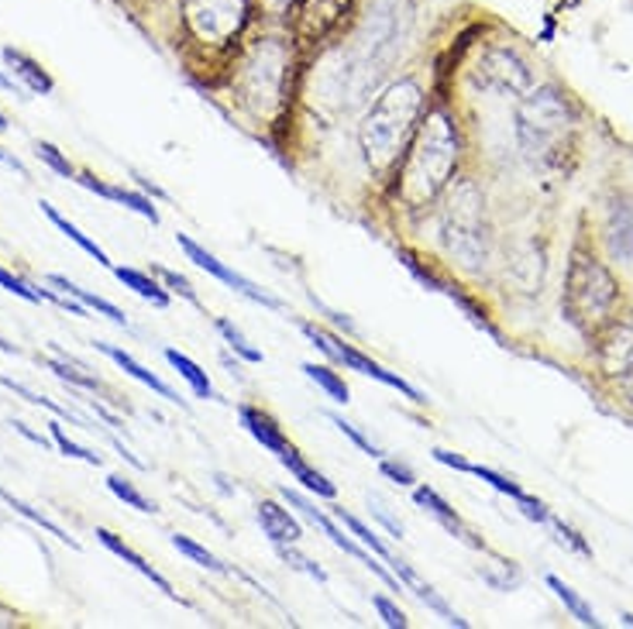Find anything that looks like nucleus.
<instances>
[{
	"label": "nucleus",
	"mask_w": 633,
	"mask_h": 629,
	"mask_svg": "<svg viewBox=\"0 0 633 629\" xmlns=\"http://www.w3.org/2000/svg\"><path fill=\"white\" fill-rule=\"evenodd\" d=\"M617 303V286L609 272L582 251L572 258V272H569V289H564V310H569L572 323L588 328V323H599L609 307Z\"/></svg>",
	"instance_id": "1"
},
{
	"label": "nucleus",
	"mask_w": 633,
	"mask_h": 629,
	"mask_svg": "<svg viewBox=\"0 0 633 629\" xmlns=\"http://www.w3.org/2000/svg\"><path fill=\"white\" fill-rule=\"evenodd\" d=\"M451 138H454V132H451L448 118L434 114L427 121V127H424L417 148H413L417 156L410 159V176L406 180H410V186H417V193H413L410 200H424V197H430V193L445 183V176H448L454 159H458V148H445L441 156H434V151H438L441 145H448Z\"/></svg>",
	"instance_id": "2"
},
{
	"label": "nucleus",
	"mask_w": 633,
	"mask_h": 629,
	"mask_svg": "<svg viewBox=\"0 0 633 629\" xmlns=\"http://www.w3.org/2000/svg\"><path fill=\"white\" fill-rule=\"evenodd\" d=\"M564 127H569V107L555 90H537L520 107V141L527 156H544L564 138Z\"/></svg>",
	"instance_id": "3"
},
{
	"label": "nucleus",
	"mask_w": 633,
	"mask_h": 629,
	"mask_svg": "<svg viewBox=\"0 0 633 629\" xmlns=\"http://www.w3.org/2000/svg\"><path fill=\"white\" fill-rule=\"evenodd\" d=\"M303 334H307L327 358L341 361L344 368H352V372H358V375H368V379H376V382H382V385H389V388H397V393H403V396L413 399V403H424V393H421L417 385H410L406 379L386 372V368H382L379 361L365 358L362 351L352 348V344H344V341H338V337H331V334H324L320 328H314V323H303Z\"/></svg>",
	"instance_id": "4"
},
{
	"label": "nucleus",
	"mask_w": 633,
	"mask_h": 629,
	"mask_svg": "<svg viewBox=\"0 0 633 629\" xmlns=\"http://www.w3.org/2000/svg\"><path fill=\"white\" fill-rule=\"evenodd\" d=\"M282 498H287V503H290V506H293V509H296L300 516H307V519H311V523H314L317 530H324V536H327V540H331V544H334V547H341V551H344L348 557H355V560H362L368 571H376V575H379V578H382V581L389 584V589H392V592H403V584H400V578H397V575H392V571H386V568H382V564H379V560H376L373 554H368V547H358V544H355V540H352V536H348V533H344V530H341V527L334 523V519H331V516H324V513H320V509H317L314 503H307V498H303L300 492H290V489H282Z\"/></svg>",
	"instance_id": "5"
},
{
	"label": "nucleus",
	"mask_w": 633,
	"mask_h": 629,
	"mask_svg": "<svg viewBox=\"0 0 633 629\" xmlns=\"http://www.w3.org/2000/svg\"><path fill=\"white\" fill-rule=\"evenodd\" d=\"M245 8L248 0H186V21L200 38L221 41L238 32Z\"/></svg>",
	"instance_id": "6"
},
{
	"label": "nucleus",
	"mask_w": 633,
	"mask_h": 629,
	"mask_svg": "<svg viewBox=\"0 0 633 629\" xmlns=\"http://www.w3.org/2000/svg\"><path fill=\"white\" fill-rule=\"evenodd\" d=\"M176 245H180V248H183V251L190 255V262H196V266H200L204 272H210L214 279H221V282H228V286H231V289H238V293H242L245 299L258 303V307L279 310V299H276V296H269L266 289H258V286H255V282H252V279H245L242 272H234V269H228V266L221 262V258H217V255H210L207 248H200V245H196L190 234H176Z\"/></svg>",
	"instance_id": "7"
},
{
	"label": "nucleus",
	"mask_w": 633,
	"mask_h": 629,
	"mask_svg": "<svg viewBox=\"0 0 633 629\" xmlns=\"http://www.w3.org/2000/svg\"><path fill=\"white\" fill-rule=\"evenodd\" d=\"M478 70H483V73H478V83H483L486 90L520 94V90H527V86H531V70L523 66V62L513 52H489Z\"/></svg>",
	"instance_id": "8"
},
{
	"label": "nucleus",
	"mask_w": 633,
	"mask_h": 629,
	"mask_svg": "<svg viewBox=\"0 0 633 629\" xmlns=\"http://www.w3.org/2000/svg\"><path fill=\"white\" fill-rule=\"evenodd\" d=\"M258 523H261V533H266L276 547H293L296 540L303 536L300 523L290 516V509H282L279 503H258Z\"/></svg>",
	"instance_id": "9"
},
{
	"label": "nucleus",
	"mask_w": 633,
	"mask_h": 629,
	"mask_svg": "<svg viewBox=\"0 0 633 629\" xmlns=\"http://www.w3.org/2000/svg\"><path fill=\"white\" fill-rule=\"evenodd\" d=\"M389 564H392V571H397V578H400V581H406V584H410V589H413V592H417V599H421V602L427 605V609H434V613H438V616H441L445 622H451V626H462V629L468 626V622H465L462 616H458V613L451 609V605H448V602H445V599H441L438 592H434V589H430V584H424V581H421V575H417V571H413L406 560H400V557H389Z\"/></svg>",
	"instance_id": "10"
},
{
	"label": "nucleus",
	"mask_w": 633,
	"mask_h": 629,
	"mask_svg": "<svg viewBox=\"0 0 633 629\" xmlns=\"http://www.w3.org/2000/svg\"><path fill=\"white\" fill-rule=\"evenodd\" d=\"M413 498H417V503L434 516V519H438V523L448 530V533H454V536H462L465 540V544H472V547H483V540H475L472 533H468V527L462 523V519H458V513L445 503V498L438 495V492H434L430 485H417V489H413Z\"/></svg>",
	"instance_id": "11"
},
{
	"label": "nucleus",
	"mask_w": 633,
	"mask_h": 629,
	"mask_svg": "<svg viewBox=\"0 0 633 629\" xmlns=\"http://www.w3.org/2000/svg\"><path fill=\"white\" fill-rule=\"evenodd\" d=\"M242 414V423H245V430L252 433V437L266 447V451H272V454H282L290 447V441H287V433L279 430V423L269 417V414H261V409H255V406H242L238 409Z\"/></svg>",
	"instance_id": "12"
},
{
	"label": "nucleus",
	"mask_w": 633,
	"mask_h": 629,
	"mask_svg": "<svg viewBox=\"0 0 633 629\" xmlns=\"http://www.w3.org/2000/svg\"><path fill=\"white\" fill-rule=\"evenodd\" d=\"M97 540H100V544H104L107 551H111V554H118L121 560H127V564H131V568H135L138 575H145V578H148L151 584H159V592H166L169 599H176V592H172V584H169V581H166V578H162V575H159L156 568H151V564H148V560H145V557H142L138 551H131V547L124 544V540H118V536H114L111 530H97Z\"/></svg>",
	"instance_id": "13"
},
{
	"label": "nucleus",
	"mask_w": 633,
	"mask_h": 629,
	"mask_svg": "<svg viewBox=\"0 0 633 629\" xmlns=\"http://www.w3.org/2000/svg\"><path fill=\"white\" fill-rule=\"evenodd\" d=\"M97 348L107 355V358H111V361H118L121 368H124V372L131 375V379H138L142 385H148L151 388V393H159L162 399H169V403H183L176 393H172V385H166L156 372H148V368L145 365H138L135 358H131L127 351H121V348H114V344H97Z\"/></svg>",
	"instance_id": "14"
},
{
	"label": "nucleus",
	"mask_w": 633,
	"mask_h": 629,
	"mask_svg": "<svg viewBox=\"0 0 633 629\" xmlns=\"http://www.w3.org/2000/svg\"><path fill=\"white\" fill-rule=\"evenodd\" d=\"M279 461H282V468H290V474H293V479H296L303 489H307V492H314V495H320V498H334V495H338L334 482H327L317 468H311L307 461H303L293 444L279 454Z\"/></svg>",
	"instance_id": "15"
},
{
	"label": "nucleus",
	"mask_w": 633,
	"mask_h": 629,
	"mask_svg": "<svg viewBox=\"0 0 633 629\" xmlns=\"http://www.w3.org/2000/svg\"><path fill=\"white\" fill-rule=\"evenodd\" d=\"M49 282H52V286H59V289H65V293H70V296H76L80 303H83V307L86 310H97V313H104L107 320H111V323H118V328H127V317L114 307V303H107L104 296H94V293H86V289H80L76 286V282H70V279H65V275H49Z\"/></svg>",
	"instance_id": "16"
},
{
	"label": "nucleus",
	"mask_w": 633,
	"mask_h": 629,
	"mask_svg": "<svg viewBox=\"0 0 633 629\" xmlns=\"http://www.w3.org/2000/svg\"><path fill=\"white\" fill-rule=\"evenodd\" d=\"M4 62L8 66L28 83V90H35V94H52V76L38 66L35 59H28L25 52H14V49H4Z\"/></svg>",
	"instance_id": "17"
},
{
	"label": "nucleus",
	"mask_w": 633,
	"mask_h": 629,
	"mask_svg": "<svg viewBox=\"0 0 633 629\" xmlns=\"http://www.w3.org/2000/svg\"><path fill=\"white\" fill-rule=\"evenodd\" d=\"M41 213H46V217H49V221H52V224H56V227H59V231H62L65 237H70V242H73L76 248H83L86 255H94L100 266H107V269H114V262H111V258H107V251H104V248H100L97 242H90V237H86V234H83V231H80L76 224H70V221H65V217H62V213H59V210H56L52 203H41Z\"/></svg>",
	"instance_id": "18"
},
{
	"label": "nucleus",
	"mask_w": 633,
	"mask_h": 629,
	"mask_svg": "<svg viewBox=\"0 0 633 629\" xmlns=\"http://www.w3.org/2000/svg\"><path fill=\"white\" fill-rule=\"evenodd\" d=\"M609 245H613V255L633 258V207L630 203L613 207V217H609Z\"/></svg>",
	"instance_id": "19"
},
{
	"label": "nucleus",
	"mask_w": 633,
	"mask_h": 629,
	"mask_svg": "<svg viewBox=\"0 0 633 629\" xmlns=\"http://www.w3.org/2000/svg\"><path fill=\"white\" fill-rule=\"evenodd\" d=\"M166 361H169L172 368H176V372L190 382V388H193V393L200 396V399H217V393H214V385H210L207 372H204V368L196 365L193 358H186V355L176 351V348H169V351H166Z\"/></svg>",
	"instance_id": "20"
},
{
	"label": "nucleus",
	"mask_w": 633,
	"mask_h": 629,
	"mask_svg": "<svg viewBox=\"0 0 633 629\" xmlns=\"http://www.w3.org/2000/svg\"><path fill=\"white\" fill-rule=\"evenodd\" d=\"M114 275L124 282L127 289H135L142 299H151L156 307H169V293H166L151 275H145V272H138V269H124V266H118Z\"/></svg>",
	"instance_id": "21"
},
{
	"label": "nucleus",
	"mask_w": 633,
	"mask_h": 629,
	"mask_svg": "<svg viewBox=\"0 0 633 629\" xmlns=\"http://www.w3.org/2000/svg\"><path fill=\"white\" fill-rule=\"evenodd\" d=\"M0 498H4V503H8V506H11V509L17 513V516H25V519H32V523H35V527H41V530H46V533H52L56 540H62V544H70V547H80V544H76V540H73L70 533H65L62 527H56V523H52V519H49L46 513H38V509H32L28 503H21V498H17V495H11V492H4V489H0Z\"/></svg>",
	"instance_id": "22"
},
{
	"label": "nucleus",
	"mask_w": 633,
	"mask_h": 629,
	"mask_svg": "<svg viewBox=\"0 0 633 629\" xmlns=\"http://www.w3.org/2000/svg\"><path fill=\"white\" fill-rule=\"evenodd\" d=\"M548 584H551V589H555V595H558V599L564 602V609H569V613H572V616H575V619H579L582 626H593V629L599 626L596 613H593V609H588V605L582 602V595H579V592L572 589V584H564V581H561V578H555V575L548 578Z\"/></svg>",
	"instance_id": "23"
},
{
	"label": "nucleus",
	"mask_w": 633,
	"mask_h": 629,
	"mask_svg": "<svg viewBox=\"0 0 633 629\" xmlns=\"http://www.w3.org/2000/svg\"><path fill=\"white\" fill-rule=\"evenodd\" d=\"M303 372H307V379H314L334 403H348V385H344V379L338 372H331L327 365H303Z\"/></svg>",
	"instance_id": "24"
},
{
	"label": "nucleus",
	"mask_w": 633,
	"mask_h": 629,
	"mask_svg": "<svg viewBox=\"0 0 633 629\" xmlns=\"http://www.w3.org/2000/svg\"><path fill=\"white\" fill-rule=\"evenodd\" d=\"M334 516L341 519V523H344L348 530H352V536H358V544H362V547H368V551L379 554V557H386V560L392 557V554H389V547L379 540V533L368 530V527L362 523V519H355L352 513H344V509H334Z\"/></svg>",
	"instance_id": "25"
},
{
	"label": "nucleus",
	"mask_w": 633,
	"mask_h": 629,
	"mask_svg": "<svg viewBox=\"0 0 633 629\" xmlns=\"http://www.w3.org/2000/svg\"><path fill=\"white\" fill-rule=\"evenodd\" d=\"M172 547H176L180 554H186L193 564H200V568H207V571H217V575H224L228 568H224V564L221 560H217L207 547H200V544H193V540L190 536H183V533H176V536H172Z\"/></svg>",
	"instance_id": "26"
},
{
	"label": "nucleus",
	"mask_w": 633,
	"mask_h": 629,
	"mask_svg": "<svg viewBox=\"0 0 633 629\" xmlns=\"http://www.w3.org/2000/svg\"><path fill=\"white\" fill-rule=\"evenodd\" d=\"M107 489H111L121 503H127L131 509H138V513H156V503H148V498L131 485L127 479H121V474H111V479H107Z\"/></svg>",
	"instance_id": "27"
},
{
	"label": "nucleus",
	"mask_w": 633,
	"mask_h": 629,
	"mask_svg": "<svg viewBox=\"0 0 633 629\" xmlns=\"http://www.w3.org/2000/svg\"><path fill=\"white\" fill-rule=\"evenodd\" d=\"M49 430H52V441L59 444V451L65 454V458H76V461H86V465H104V458L100 454H94V451H86V447H80V444H73L70 441V433H65L59 423H49Z\"/></svg>",
	"instance_id": "28"
},
{
	"label": "nucleus",
	"mask_w": 633,
	"mask_h": 629,
	"mask_svg": "<svg viewBox=\"0 0 633 629\" xmlns=\"http://www.w3.org/2000/svg\"><path fill=\"white\" fill-rule=\"evenodd\" d=\"M217 331H221V334L228 337V344H231V348H234L238 355H242L245 361H252V365H258V361H261V351H258V348H252V344H248V337H245L242 331H238L231 320L217 317Z\"/></svg>",
	"instance_id": "29"
},
{
	"label": "nucleus",
	"mask_w": 633,
	"mask_h": 629,
	"mask_svg": "<svg viewBox=\"0 0 633 629\" xmlns=\"http://www.w3.org/2000/svg\"><path fill=\"white\" fill-rule=\"evenodd\" d=\"M468 474H475V479L489 482L496 492H503V495H510V498H523V495H527V492H523L516 482H510L507 474H499V471H492V468H483V465H468Z\"/></svg>",
	"instance_id": "30"
},
{
	"label": "nucleus",
	"mask_w": 633,
	"mask_h": 629,
	"mask_svg": "<svg viewBox=\"0 0 633 629\" xmlns=\"http://www.w3.org/2000/svg\"><path fill=\"white\" fill-rule=\"evenodd\" d=\"M0 385H4V388H11V393L14 396H21V399H28L32 406H46V409H52V414L56 417H65V420H70V423H80L73 414H70V409H62V406H56L52 399H46V396H38V393H32V388H25V385H21V382H11V379H0Z\"/></svg>",
	"instance_id": "31"
},
{
	"label": "nucleus",
	"mask_w": 633,
	"mask_h": 629,
	"mask_svg": "<svg viewBox=\"0 0 633 629\" xmlns=\"http://www.w3.org/2000/svg\"><path fill=\"white\" fill-rule=\"evenodd\" d=\"M0 286H4L8 293H14V296H21V299H28V303H41V299H46V296H41V289H32L25 279H17L4 266H0Z\"/></svg>",
	"instance_id": "32"
},
{
	"label": "nucleus",
	"mask_w": 633,
	"mask_h": 629,
	"mask_svg": "<svg viewBox=\"0 0 633 629\" xmlns=\"http://www.w3.org/2000/svg\"><path fill=\"white\" fill-rule=\"evenodd\" d=\"M35 151H38V159H41V162H49V165L59 172V176H65V180H73V176H76L73 162H70V159H62L56 145H49V141H38V145H35Z\"/></svg>",
	"instance_id": "33"
},
{
	"label": "nucleus",
	"mask_w": 633,
	"mask_h": 629,
	"mask_svg": "<svg viewBox=\"0 0 633 629\" xmlns=\"http://www.w3.org/2000/svg\"><path fill=\"white\" fill-rule=\"evenodd\" d=\"M327 417H331V423H334V427H338V430L344 433V437H352V441H355V444H358V447H362V451L368 454V458H382V451H379V447H376L373 441H368V437H365V433H362V430H358L355 423H348V420H341L338 414H327Z\"/></svg>",
	"instance_id": "34"
},
{
	"label": "nucleus",
	"mask_w": 633,
	"mask_h": 629,
	"mask_svg": "<svg viewBox=\"0 0 633 629\" xmlns=\"http://www.w3.org/2000/svg\"><path fill=\"white\" fill-rule=\"evenodd\" d=\"M49 368H52V372H56L62 382H73V385H83V388H100V382H97V379L76 372V368H73L70 361H49Z\"/></svg>",
	"instance_id": "35"
},
{
	"label": "nucleus",
	"mask_w": 633,
	"mask_h": 629,
	"mask_svg": "<svg viewBox=\"0 0 633 629\" xmlns=\"http://www.w3.org/2000/svg\"><path fill=\"white\" fill-rule=\"evenodd\" d=\"M373 605L379 609V616H382V622H386V626H392V629H406V613L400 609V605H392L386 595H376V599H373Z\"/></svg>",
	"instance_id": "36"
},
{
	"label": "nucleus",
	"mask_w": 633,
	"mask_h": 629,
	"mask_svg": "<svg viewBox=\"0 0 633 629\" xmlns=\"http://www.w3.org/2000/svg\"><path fill=\"white\" fill-rule=\"evenodd\" d=\"M279 557L287 560V564H293L296 571H303V575H311V578H317V581H327V571L324 568H317L314 560H307V557H300L296 551H290V547H279Z\"/></svg>",
	"instance_id": "37"
},
{
	"label": "nucleus",
	"mask_w": 633,
	"mask_h": 629,
	"mask_svg": "<svg viewBox=\"0 0 633 629\" xmlns=\"http://www.w3.org/2000/svg\"><path fill=\"white\" fill-rule=\"evenodd\" d=\"M382 474H386V479H392V482H400V485H413V482H417V474L410 471V465L389 461V458H382Z\"/></svg>",
	"instance_id": "38"
},
{
	"label": "nucleus",
	"mask_w": 633,
	"mask_h": 629,
	"mask_svg": "<svg viewBox=\"0 0 633 629\" xmlns=\"http://www.w3.org/2000/svg\"><path fill=\"white\" fill-rule=\"evenodd\" d=\"M156 272H159V275L166 279V286H169V289H176V293H180L183 299L196 303V293L190 289V282H186L183 275H176V272H169V269H156Z\"/></svg>",
	"instance_id": "39"
},
{
	"label": "nucleus",
	"mask_w": 633,
	"mask_h": 629,
	"mask_svg": "<svg viewBox=\"0 0 633 629\" xmlns=\"http://www.w3.org/2000/svg\"><path fill=\"white\" fill-rule=\"evenodd\" d=\"M555 530L561 533V540H569V544H572L575 551H582V554H593V547H588V544H585V540H582V536H579V533H575L572 527H564V523H561V519H555Z\"/></svg>",
	"instance_id": "40"
},
{
	"label": "nucleus",
	"mask_w": 633,
	"mask_h": 629,
	"mask_svg": "<svg viewBox=\"0 0 633 629\" xmlns=\"http://www.w3.org/2000/svg\"><path fill=\"white\" fill-rule=\"evenodd\" d=\"M434 461H441V465H448V468H458V471H468V461L465 458H458V454H451V451H434Z\"/></svg>",
	"instance_id": "41"
},
{
	"label": "nucleus",
	"mask_w": 633,
	"mask_h": 629,
	"mask_svg": "<svg viewBox=\"0 0 633 629\" xmlns=\"http://www.w3.org/2000/svg\"><path fill=\"white\" fill-rule=\"evenodd\" d=\"M373 513L379 516V523H382V527H386L389 533H397V536H403V527L397 523V519H389V516H386V509H373Z\"/></svg>",
	"instance_id": "42"
},
{
	"label": "nucleus",
	"mask_w": 633,
	"mask_h": 629,
	"mask_svg": "<svg viewBox=\"0 0 633 629\" xmlns=\"http://www.w3.org/2000/svg\"><path fill=\"white\" fill-rule=\"evenodd\" d=\"M14 427H17L21 433H25V437H28V441H35V444H41V447H49V441H46V437H41V433H32V430H28L25 423H14Z\"/></svg>",
	"instance_id": "43"
},
{
	"label": "nucleus",
	"mask_w": 633,
	"mask_h": 629,
	"mask_svg": "<svg viewBox=\"0 0 633 629\" xmlns=\"http://www.w3.org/2000/svg\"><path fill=\"white\" fill-rule=\"evenodd\" d=\"M0 351H4V355H17V348H14V344H8L4 337H0Z\"/></svg>",
	"instance_id": "44"
},
{
	"label": "nucleus",
	"mask_w": 633,
	"mask_h": 629,
	"mask_svg": "<svg viewBox=\"0 0 633 629\" xmlns=\"http://www.w3.org/2000/svg\"><path fill=\"white\" fill-rule=\"evenodd\" d=\"M0 90H14V83H11V79H8L4 73H0Z\"/></svg>",
	"instance_id": "45"
},
{
	"label": "nucleus",
	"mask_w": 633,
	"mask_h": 629,
	"mask_svg": "<svg viewBox=\"0 0 633 629\" xmlns=\"http://www.w3.org/2000/svg\"><path fill=\"white\" fill-rule=\"evenodd\" d=\"M4 127H8V121H4V114H0V132H4Z\"/></svg>",
	"instance_id": "46"
},
{
	"label": "nucleus",
	"mask_w": 633,
	"mask_h": 629,
	"mask_svg": "<svg viewBox=\"0 0 633 629\" xmlns=\"http://www.w3.org/2000/svg\"><path fill=\"white\" fill-rule=\"evenodd\" d=\"M0 162H4V151H0Z\"/></svg>",
	"instance_id": "47"
}]
</instances>
